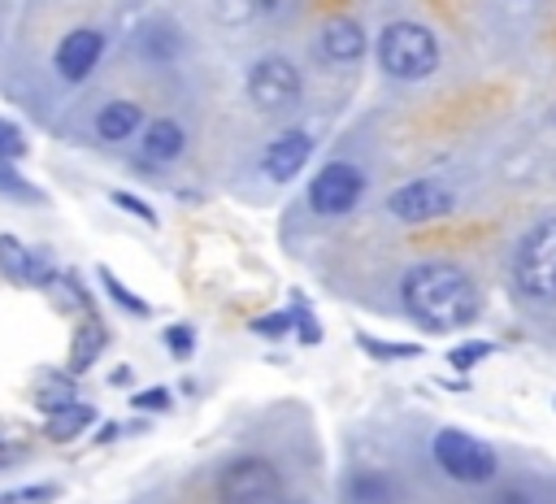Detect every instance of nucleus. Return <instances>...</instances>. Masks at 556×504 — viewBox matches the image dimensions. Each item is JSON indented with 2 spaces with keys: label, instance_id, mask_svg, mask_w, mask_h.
<instances>
[{
  "label": "nucleus",
  "instance_id": "14",
  "mask_svg": "<svg viewBox=\"0 0 556 504\" xmlns=\"http://www.w3.org/2000/svg\"><path fill=\"white\" fill-rule=\"evenodd\" d=\"M135 48H139L143 56L165 61V56H174V52H178V30H174L169 22H148V26L135 35Z\"/></svg>",
  "mask_w": 556,
  "mask_h": 504
},
{
  "label": "nucleus",
  "instance_id": "21",
  "mask_svg": "<svg viewBox=\"0 0 556 504\" xmlns=\"http://www.w3.org/2000/svg\"><path fill=\"white\" fill-rule=\"evenodd\" d=\"M100 282L109 287V295H113V300H117L122 308H130V313H148V304H143L139 295H130V291H126V287H122V282H117V278H113L109 269H100Z\"/></svg>",
  "mask_w": 556,
  "mask_h": 504
},
{
  "label": "nucleus",
  "instance_id": "26",
  "mask_svg": "<svg viewBox=\"0 0 556 504\" xmlns=\"http://www.w3.org/2000/svg\"><path fill=\"white\" fill-rule=\"evenodd\" d=\"M113 204H122V209H130V213H135V217H143L148 226L156 222V213H152V209H148L143 200H135V196H126V191H117V196H113Z\"/></svg>",
  "mask_w": 556,
  "mask_h": 504
},
{
  "label": "nucleus",
  "instance_id": "9",
  "mask_svg": "<svg viewBox=\"0 0 556 504\" xmlns=\"http://www.w3.org/2000/svg\"><path fill=\"white\" fill-rule=\"evenodd\" d=\"M365 43H369L365 39V26L356 17H348V13L326 17L321 30H317V52H321L326 65H352V61H361L365 56Z\"/></svg>",
  "mask_w": 556,
  "mask_h": 504
},
{
  "label": "nucleus",
  "instance_id": "2",
  "mask_svg": "<svg viewBox=\"0 0 556 504\" xmlns=\"http://www.w3.org/2000/svg\"><path fill=\"white\" fill-rule=\"evenodd\" d=\"M378 65L391 78H404V83L430 78L434 65H439V39L421 22H391L378 35Z\"/></svg>",
  "mask_w": 556,
  "mask_h": 504
},
{
  "label": "nucleus",
  "instance_id": "19",
  "mask_svg": "<svg viewBox=\"0 0 556 504\" xmlns=\"http://www.w3.org/2000/svg\"><path fill=\"white\" fill-rule=\"evenodd\" d=\"M482 356H491V343H486V339H469V343H456V348L447 352L452 369H473Z\"/></svg>",
  "mask_w": 556,
  "mask_h": 504
},
{
  "label": "nucleus",
  "instance_id": "23",
  "mask_svg": "<svg viewBox=\"0 0 556 504\" xmlns=\"http://www.w3.org/2000/svg\"><path fill=\"white\" fill-rule=\"evenodd\" d=\"M165 343H169L174 356H191L195 335H191V326H169V330H165Z\"/></svg>",
  "mask_w": 556,
  "mask_h": 504
},
{
  "label": "nucleus",
  "instance_id": "18",
  "mask_svg": "<svg viewBox=\"0 0 556 504\" xmlns=\"http://www.w3.org/2000/svg\"><path fill=\"white\" fill-rule=\"evenodd\" d=\"M348 491H352V500H356V504H387L391 482H387V474L361 469V474H352V478H348Z\"/></svg>",
  "mask_w": 556,
  "mask_h": 504
},
{
  "label": "nucleus",
  "instance_id": "30",
  "mask_svg": "<svg viewBox=\"0 0 556 504\" xmlns=\"http://www.w3.org/2000/svg\"><path fill=\"white\" fill-rule=\"evenodd\" d=\"M295 317H300V339H304V343H317V339H321V330H317V322H313L308 313H295Z\"/></svg>",
  "mask_w": 556,
  "mask_h": 504
},
{
  "label": "nucleus",
  "instance_id": "5",
  "mask_svg": "<svg viewBox=\"0 0 556 504\" xmlns=\"http://www.w3.org/2000/svg\"><path fill=\"white\" fill-rule=\"evenodd\" d=\"M434 461H439V469H443L447 478L469 482V487H478V482H486V478L495 474L491 448L478 443V439L465 434V430H439V434H434Z\"/></svg>",
  "mask_w": 556,
  "mask_h": 504
},
{
  "label": "nucleus",
  "instance_id": "22",
  "mask_svg": "<svg viewBox=\"0 0 556 504\" xmlns=\"http://www.w3.org/2000/svg\"><path fill=\"white\" fill-rule=\"evenodd\" d=\"M252 330L265 335V339H282V335L291 330V313H265V317L252 322Z\"/></svg>",
  "mask_w": 556,
  "mask_h": 504
},
{
  "label": "nucleus",
  "instance_id": "4",
  "mask_svg": "<svg viewBox=\"0 0 556 504\" xmlns=\"http://www.w3.org/2000/svg\"><path fill=\"white\" fill-rule=\"evenodd\" d=\"M282 478L265 456H235L217 474V500L222 504H278Z\"/></svg>",
  "mask_w": 556,
  "mask_h": 504
},
{
  "label": "nucleus",
  "instance_id": "8",
  "mask_svg": "<svg viewBox=\"0 0 556 504\" xmlns=\"http://www.w3.org/2000/svg\"><path fill=\"white\" fill-rule=\"evenodd\" d=\"M391 213L400 222H434L443 213H452V191L443 182H430V178H417V182H404L400 191H391Z\"/></svg>",
  "mask_w": 556,
  "mask_h": 504
},
{
  "label": "nucleus",
  "instance_id": "1",
  "mask_svg": "<svg viewBox=\"0 0 556 504\" xmlns=\"http://www.w3.org/2000/svg\"><path fill=\"white\" fill-rule=\"evenodd\" d=\"M404 308L430 330H456L478 317V282L452 261H421L400 282Z\"/></svg>",
  "mask_w": 556,
  "mask_h": 504
},
{
  "label": "nucleus",
  "instance_id": "28",
  "mask_svg": "<svg viewBox=\"0 0 556 504\" xmlns=\"http://www.w3.org/2000/svg\"><path fill=\"white\" fill-rule=\"evenodd\" d=\"M300 0H252V13H265V17H282L291 13Z\"/></svg>",
  "mask_w": 556,
  "mask_h": 504
},
{
  "label": "nucleus",
  "instance_id": "12",
  "mask_svg": "<svg viewBox=\"0 0 556 504\" xmlns=\"http://www.w3.org/2000/svg\"><path fill=\"white\" fill-rule=\"evenodd\" d=\"M139 122H143V109L135 100H109L96 113V135L109 139V143H122V139H130L139 130Z\"/></svg>",
  "mask_w": 556,
  "mask_h": 504
},
{
  "label": "nucleus",
  "instance_id": "25",
  "mask_svg": "<svg viewBox=\"0 0 556 504\" xmlns=\"http://www.w3.org/2000/svg\"><path fill=\"white\" fill-rule=\"evenodd\" d=\"M0 191H4V196H26V200H35V191L26 187V178L13 174L9 165H0Z\"/></svg>",
  "mask_w": 556,
  "mask_h": 504
},
{
  "label": "nucleus",
  "instance_id": "24",
  "mask_svg": "<svg viewBox=\"0 0 556 504\" xmlns=\"http://www.w3.org/2000/svg\"><path fill=\"white\" fill-rule=\"evenodd\" d=\"M9 156H22V130L0 117V161H9Z\"/></svg>",
  "mask_w": 556,
  "mask_h": 504
},
{
  "label": "nucleus",
  "instance_id": "29",
  "mask_svg": "<svg viewBox=\"0 0 556 504\" xmlns=\"http://www.w3.org/2000/svg\"><path fill=\"white\" fill-rule=\"evenodd\" d=\"M491 504H534L526 491H517V487H504V491H495V500Z\"/></svg>",
  "mask_w": 556,
  "mask_h": 504
},
{
  "label": "nucleus",
  "instance_id": "10",
  "mask_svg": "<svg viewBox=\"0 0 556 504\" xmlns=\"http://www.w3.org/2000/svg\"><path fill=\"white\" fill-rule=\"evenodd\" d=\"M100 52H104V35L100 30H70L56 43V74L70 78V83H83L96 70Z\"/></svg>",
  "mask_w": 556,
  "mask_h": 504
},
{
  "label": "nucleus",
  "instance_id": "20",
  "mask_svg": "<svg viewBox=\"0 0 556 504\" xmlns=\"http://www.w3.org/2000/svg\"><path fill=\"white\" fill-rule=\"evenodd\" d=\"M361 348L374 352V356H387V361H395V356H421L417 343H391V339H374V335H361Z\"/></svg>",
  "mask_w": 556,
  "mask_h": 504
},
{
  "label": "nucleus",
  "instance_id": "15",
  "mask_svg": "<svg viewBox=\"0 0 556 504\" xmlns=\"http://www.w3.org/2000/svg\"><path fill=\"white\" fill-rule=\"evenodd\" d=\"M91 408L87 404H65V408H56V413H48V439H56V443H65V439H74V434H83L87 426H91Z\"/></svg>",
  "mask_w": 556,
  "mask_h": 504
},
{
  "label": "nucleus",
  "instance_id": "11",
  "mask_svg": "<svg viewBox=\"0 0 556 504\" xmlns=\"http://www.w3.org/2000/svg\"><path fill=\"white\" fill-rule=\"evenodd\" d=\"M308 152H313V139H308L304 130H287V135H278V139L265 148L261 169H265V178H274V182H291V178L304 169Z\"/></svg>",
  "mask_w": 556,
  "mask_h": 504
},
{
  "label": "nucleus",
  "instance_id": "6",
  "mask_svg": "<svg viewBox=\"0 0 556 504\" xmlns=\"http://www.w3.org/2000/svg\"><path fill=\"white\" fill-rule=\"evenodd\" d=\"M248 96L265 113H282L300 100V70L287 56H261L248 70Z\"/></svg>",
  "mask_w": 556,
  "mask_h": 504
},
{
  "label": "nucleus",
  "instance_id": "7",
  "mask_svg": "<svg viewBox=\"0 0 556 504\" xmlns=\"http://www.w3.org/2000/svg\"><path fill=\"white\" fill-rule=\"evenodd\" d=\"M361 191H365V174L356 165H348V161H330V165H321L313 174L308 204L317 213H326V217H339V213H348L361 200Z\"/></svg>",
  "mask_w": 556,
  "mask_h": 504
},
{
  "label": "nucleus",
  "instance_id": "17",
  "mask_svg": "<svg viewBox=\"0 0 556 504\" xmlns=\"http://www.w3.org/2000/svg\"><path fill=\"white\" fill-rule=\"evenodd\" d=\"M104 339H109V335H104V326H100V322H87V326H83V330L74 335L70 369H87V365H91V361H96V356L104 352Z\"/></svg>",
  "mask_w": 556,
  "mask_h": 504
},
{
  "label": "nucleus",
  "instance_id": "16",
  "mask_svg": "<svg viewBox=\"0 0 556 504\" xmlns=\"http://www.w3.org/2000/svg\"><path fill=\"white\" fill-rule=\"evenodd\" d=\"M0 269L13 282H30L35 278V252H26L13 235H0Z\"/></svg>",
  "mask_w": 556,
  "mask_h": 504
},
{
  "label": "nucleus",
  "instance_id": "13",
  "mask_svg": "<svg viewBox=\"0 0 556 504\" xmlns=\"http://www.w3.org/2000/svg\"><path fill=\"white\" fill-rule=\"evenodd\" d=\"M182 143H187V135H182V126L174 117H156L143 130V156L148 161H174L182 152Z\"/></svg>",
  "mask_w": 556,
  "mask_h": 504
},
{
  "label": "nucleus",
  "instance_id": "27",
  "mask_svg": "<svg viewBox=\"0 0 556 504\" xmlns=\"http://www.w3.org/2000/svg\"><path fill=\"white\" fill-rule=\"evenodd\" d=\"M135 408H169V391H165V387L139 391V395H135Z\"/></svg>",
  "mask_w": 556,
  "mask_h": 504
},
{
  "label": "nucleus",
  "instance_id": "3",
  "mask_svg": "<svg viewBox=\"0 0 556 504\" xmlns=\"http://www.w3.org/2000/svg\"><path fill=\"white\" fill-rule=\"evenodd\" d=\"M513 278L530 300L556 304V217L534 222L513 252Z\"/></svg>",
  "mask_w": 556,
  "mask_h": 504
}]
</instances>
